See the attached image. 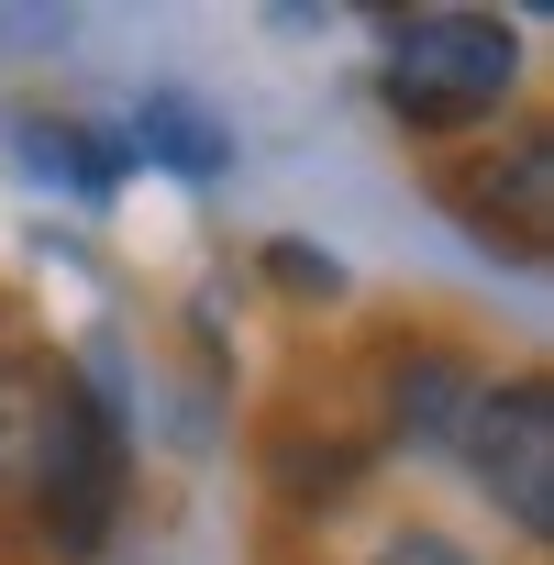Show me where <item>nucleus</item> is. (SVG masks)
I'll return each instance as SVG.
<instances>
[{
    "label": "nucleus",
    "instance_id": "nucleus-1",
    "mask_svg": "<svg viewBox=\"0 0 554 565\" xmlns=\"http://www.w3.org/2000/svg\"><path fill=\"white\" fill-rule=\"evenodd\" d=\"M510 89H521V34L488 23V12H411L388 34V111L422 122V134L488 122Z\"/></svg>",
    "mask_w": 554,
    "mask_h": 565
},
{
    "label": "nucleus",
    "instance_id": "nucleus-2",
    "mask_svg": "<svg viewBox=\"0 0 554 565\" xmlns=\"http://www.w3.org/2000/svg\"><path fill=\"white\" fill-rule=\"evenodd\" d=\"M455 444H466V466H477V488L510 510V532H554V399H543V377H510V388H488L477 377V399H466V422H455Z\"/></svg>",
    "mask_w": 554,
    "mask_h": 565
},
{
    "label": "nucleus",
    "instance_id": "nucleus-3",
    "mask_svg": "<svg viewBox=\"0 0 554 565\" xmlns=\"http://www.w3.org/2000/svg\"><path fill=\"white\" fill-rule=\"evenodd\" d=\"M67 411H78V377H67V366H23V355H0V488H23V499H34V477H45Z\"/></svg>",
    "mask_w": 554,
    "mask_h": 565
},
{
    "label": "nucleus",
    "instance_id": "nucleus-4",
    "mask_svg": "<svg viewBox=\"0 0 554 565\" xmlns=\"http://www.w3.org/2000/svg\"><path fill=\"white\" fill-rule=\"evenodd\" d=\"M122 145H134V156H156V167H178V178H222V167H233V122H222V111H200L189 89H145V100H134V122H122Z\"/></svg>",
    "mask_w": 554,
    "mask_h": 565
},
{
    "label": "nucleus",
    "instance_id": "nucleus-5",
    "mask_svg": "<svg viewBox=\"0 0 554 565\" xmlns=\"http://www.w3.org/2000/svg\"><path fill=\"white\" fill-rule=\"evenodd\" d=\"M466 399H477L466 366H444V355H411V366H399V433H411V444H455Z\"/></svg>",
    "mask_w": 554,
    "mask_h": 565
},
{
    "label": "nucleus",
    "instance_id": "nucleus-6",
    "mask_svg": "<svg viewBox=\"0 0 554 565\" xmlns=\"http://www.w3.org/2000/svg\"><path fill=\"white\" fill-rule=\"evenodd\" d=\"M377 565H477V554H466L455 532H388V543H377Z\"/></svg>",
    "mask_w": 554,
    "mask_h": 565
}]
</instances>
